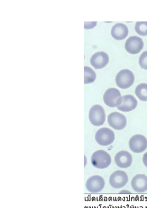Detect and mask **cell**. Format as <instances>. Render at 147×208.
<instances>
[{
    "mask_svg": "<svg viewBox=\"0 0 147 208\" xmlns=\"http://www.w3.org/2000/svg\"><path fill=\"white\" fill-rule=\"evenodd\" d=\"M95 138L97 144L100 145L103 147L109 146L115 141V134L109 128H102L97 131Z\"/></svg>",
    "mask_w": 147,
    "mask_h": 208,
    "instance_id": "cell-2",
    "label": "cell"
},
{
    "mask_svg": "<svg viewBox=\"0 0 147 208\" xmlns=\"http://www.w3.org/2000/svg\"><path fill=\"white\" fill-rule=\"evenodd\" d=\"M129 147L134 153H142L147 148V138L142 134L134 135L129 141Z\"/></svg>",
    "mask_w": 147,
    "mask_h": 208,
    "instance_id": "cell-4",
    "label": "cell"
},
{
    "mask_svg": "<svg viewBox=\"0 0 147 208\" xmlns=\"http://www.w3.org/2000/svg\"><path fill=\"white\" fill-rule=\"evenodd\" d=\"M129 178L127 173L123 170H117L113 172L109 179L111 186L116 189L125 187L128 182Z\"/></svg>",
    "mask_w": 147,
    "mask_h": 208,
    "instance_id": "cell-6",
    "label": "cell"
},
{
    "mask_svg": "<svg viewBox=\"0 0 147 208\" xmlns=\"http://www.w3.org/2000/svg\"><path fill=\"white\" fill-rule=\"evenodd\" d=\"M139 65L144 70H147V51L143 52L139 57Z\"/></svg>",
    "mask_w": 147,
    "mask_h": 208,
    "instance_id": "cell-19",
    "label": "cell"
},
{
    "mask_svg": "<svg viewBox=\"0 0 147 208\" xmlns=\"http://www.w3.org/2000/svg\"><path fill=\"white\" fill-rule=\"evenodd\" d=\"M131 185L136 193L146 192L147 191V176L142 173L135 175L131 180Z\"/></svg>",
    "mask_w": 147,
    "mask_h": 208,
    "instance_id": "cell-11",
    "label": "cell"
},
{
    "mask_svg": "<svg viewBox=\"0 0 147 208\" xmlns=\"http://www.w3.org/2000/svg\"><path fill=\"white\" fill-rule=\"evenodd\" d=\"M109 57L107 53L100 51L95 53L91 59V65L96 69L104 68L109 63Z\"/></svg>",
    "mask_w": 147,
    "mask_h": 208,
    "instance_id": "cell-14",
    "label": "cell"
},
{
    "mask_svg": "<svg viewBox=\"0 0 147 208\" xmlns=\"http://www.w3.org/2000/svg\"><path fill=\"white\" fill-rule=\"evenodd\" d=\"M108 121L109 126L115 130L124 129L127 124L126 117L122 114L117 112H112L108 115Z\"/></svg>",
    "mask_w": 147,
    "mask_h": 208,
    "instance_id": "cell-8",
    "label": "cell"
},
{
    "mask_svg": "<svg viewBox=\"0 0 147 208\" xmlns=\"http://www.w3.org/2000/svg\"><path fill=\"white\" fill-rule=\"evenodd\" d=\"M87 164V158L86 156L84 155V167H86Z\"/></svg>",
    "mask_w": 147,
    "mask_h": 208,
    "instance_id": "cell-22",
    "label": "cell"
},
{
    "mask_svg": "<svg viewBox=\"0 0 147 208\" xmlns=\"http://www.w3.org/2000/svg\"><path fill=\"white\" fill-rule=\"evenodd\" d=\"M111 35L115 40H123L128 35V29L127 26L123 23H117L112 28Z\"/></svg>",
    "mask_w": 147,
    "mask_h": 208,
    "instance_id": "cell-15",
    "label": "cell"
},
{
    "mask_svg": "<svg viewBox=\"0 0 147 208\" xmlns=\"http://www.w3.org/2000/svg\"><path fill=\"white\" fill-rule=\"evenodd\" d=\"M120 194H130L131 192L128 190H122L120 192Z\"/></svg>",
    "mask_w": 147,
    "mask_h": 208,
    "instance_id": "cell-21",
    "label": "cell"
},
{
    "mask_svg": "<svg viewBox=\"0 0 147 208\" xmlns=\"http://www.w3.org/2000/svg\"><path fill=\"white\" fill-rule=\"evenodd\" d=\"M135 31L140 36H147V22H138L135 25Z\"/></svg>",
    "mask_w": 147,
    "mask_h": 208,
    "instance_id": "cell-18",
    "label": "cell"
},
{
    "mask_svg": "<svg viewBox=\"0 0 147 208\" xmlns=\"http://www.w3.org/2000/svg\"><path fill=\"white\" fill-rule=\"evenodd\" d=\"M137 101L131 95L122 96L118 105L117 106L119 111L122 112H130L137 107Z\"/></svg>",
    "mask_w": 147,
    "mask_h": 208,
    "instance_id": "cell-13",
    "label": "cell"
},
{
    "mask_svg": "<svg viewBox=\"0 0 147 208\" xmlns=\"http://www.w3.org/2000/svg\"><path fill=\"white\" fill-rule=\"evenodd\" d=\"M143 42L142 39L137 36H131L127 39L125 48L128 53L132 54L139 53L143 48Z\"/></svg>",
    "mask_w": 147,
    "mask_h": 208,
    "instance_id": "cell-10",
    "label": "cell"
},
{
    "mask_svg": "<svg viewBox=\"0 0 147 208\" xmlns=\"http://www.w3.org/2000/svg\"><path fill=\"white\" fill-rule=\"evenodd\" d=\"M134 75L131 70L123 69L116 75L115 83L118 87L126 89L130 87L134 84Z\"/></svg>",
    "mask_w": 147,
    "mask_h": 208,
    "instance_id": "cell-3",
    "label": "cell"
},
{
    "mask_svg": "<svg viewBox=\"0 0 147 208\" xmlns=\"http://www.w3.org/2000/svg\"><path fill=\"white\" fill-rule=\"evenodd\" d=\"M84 84H89L94 82L97 75L95 72L89 66H84Z\"/></svg>",
    "mask_w": 147,
    "mask_h": 208,
    "instance_id": "cell-17",
    "label": "cell"
},
{
    "mask_svg": "<svg viewBox=\"0 0 147 208\" xmlns=\"http://www.w3.org/2000/svg\"><path fill=\"white\" fill-rule=\"evenodd\" d=\"M132 161L131 154L126 150L120 151L114 157L115 164L120 169L129 168L132 165Z\"/></svg>",
    "mask_w": 147,
    "mask_h": 208,
    "instance_id": "cell-12",
    "label": "cell"
},
{
    "mask_svg": "<svg viewBox=\"0 0 147 208\" xmlns=\"http://www.w3.org/2000/svg\"><path fill=\"white\" fill-rule=\"evenodd\" d=\"M120 91L115 88H109L104 93L103 100L104 103L110 107H117L121 100Z\"/></svg>",
    "mask_w": 147,
    "mask_h": 208,
    "instance_id": "cell-9",
    "label": "cell"
},
{
    "mask_svg": "<svg viewBox=\"0 0 147 208\" xmlns=\"http://www.w3.org/2000/svg\"><path fill=\"white\" fill-rule=\"evenodd\" d=\"M91 164L96 169H107L112 162L111 155L107 152L100 150L95 152L91 156Z\"/></svg>",
    "mask_w": 147,
    "mask_h": 208,
    "instance_id": "cell-1",
    "label": "cell"
},
{
    "mask_svg": "<svg viewBox=\"0 0 147 208\" xmlns=\"http://www.w3.org/2000/svg\"><path fill=\"white\" fill-rule=\"evenodd\" d=\"M135 94L140 100L147 101V84L141 83L138 84L135 89Z\"/></svg>",
    "mask_w": 147,
    "mask_h": 208,
    "instance_id": "cell-16",
    "label": "cell"
},
{
    "mask_svg": "<svg viewBox=\"0 0 147 208\" xmlns=\"http://www.w3.org/2000/svg\"><path fill=\"white\" fill-rule=\"evenodd\" d=\"M105 186L104 178L100 175H94L86 181V187L91 193H98L101 192Z\"/></svg>",
    "mask_w": 147,
    "mask_h": 208,
    "instance_id": "cell-7",
    "label": "cell"
},
{
    "mask_svg": "<svg viewBox=\"0 0 147 208\" xmlns=\"http://www.w3.org/2000/svg\"><path fill=\"white\" fill-rule=\"evenodd\" d=\"M89 118L93 125L95 126L103 125L106 120V114L103 107L98 104L93 106L90 109Z\"/></svg>",
    "mask_w": 147,
    "mask_h": 208,
    "instance_id": "cell-5",
    "label": "cell"
},
{
    "mask_svg": "<svg viewBox=\"0 0 147 208\" xmlns=\"http://www.w3.org/2000/svg\"><path fill=\"white\" fill-rule=\"evenodd\" d=\"M142 162L143 165L147 168V152H146L142 158Z\"/></svg>",
    "mask_w": 147,
    "mask_h": 208,
    "instance_id": "cell-20",
    "label": "cell"
}]
</instances>
